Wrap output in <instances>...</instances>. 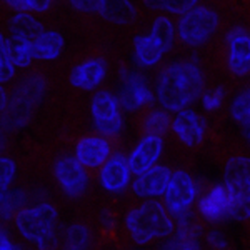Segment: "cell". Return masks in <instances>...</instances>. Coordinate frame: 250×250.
Instances as JSON below:
<instances>
[{"instance_id":"obj_1","label":"cell","mask_w":250,"mask_h":250,"mask_svg":"<svg viewBox=\"0 0 250 250\" xmlns=\"http://www.w3.org/2000/svg\"><path fill=\"white\" fill-rule=\"evenodd\" d=\"M207 87V72L195 52L167 60L154 75L157 105L172 114L195 107Z\"/></svg>"},{"instance_id":"obj_2","label":"cell","mask_w":250,"mask_h":250,"mask_svg":"<svg viewBox=\"0 0 250 250\" xmlns=\"http://www.w3.org/2000/svg\"><path fill=\"white\" fill-rule=\"evenodd\" d=\"M9 88V104L0 110L3 134L22 130L32 122L37 108L42 105L48 94V82L42 72L29 70L20 74V77Z\"/></svg>"},{"instance_id":"obj_3","label":"cell","mask_w":250,"mask_h":250,"mask_svg":"<svg viewBox=\"0 0 250 250\" xmlns=\"http://www.w3.org/2000/svg\"><path fill=\"white\" fill-rule=\"evenodd\" d=\"M130 239L137 245H147L157 239H167L177 230V220L164 200L147 199L127 212L124 219Z\"/></svg>"},{"instance_id":"obj_4","label":"cell","mask_w":250,"mask_h":250,"mask_svg":"<svg viewBox=\"0 0 250 250\" xmlns=\"http://www.w3.org/2000/svg\"><path fill=\"white\" fill-rule=\"evenodd\" d=\"M222 29V15L213 5L200 2L177 17L179 43L190 52L202 50L215 40Z\"/></svg>"},{"instance_id":"obj_5","label":"cell","mask_w":250,"mask_h":250,"mask_svg":"<svg viewBox=\"0 0 250 250\" xmlns=\"http://www.w3.org/2000/svg\"><path fill=\"white\" fill-rule=\"evenodd\" d=\"M59 210L50 202L27 205L14 219L15 230L40 250H47L57 237Z\"/></svg>"},{"instance_id":"obj_6","label":"cell","mask_w":250,"mask_h":250,"mask_svg":"<svg viewBox=\"0 0 250 250\" xmlns=\"http://www.w3.org/2000/svg\"><path fill=\"white\" fill-rule=\"evenodd\" d=\"M115 94L125 114H144L150 107L157 105L154 79H150L148 72L140 70L134 63H124L117 68Z\"/></svg>"},{"instance_id":"obj_7","label":"cell","mask_w":250,"mask_h":250,"mask_svg":"<svg viewBox=\"0 0 250 250\" xmlns=\"http://www.w3.org/2000/svg\"><path fill=\"white\" fill-rule=\"evenodd\" d=\"M222 182L230 200V219L250 220V155H232L224 165Z\"/></svg>"},{"instance_id":"obj_8","label":"cell","mask_w":250,"mask_h":250,"mask_svg":"<svg viewBox=\"0 0 250 250\" xmlns=\"http://www.w3.org/2000/svg\"><path fill=\"white\" fill-rule=\"evenodd\" d=\"M88 115H90L92 128L95 134H100L110 140L119 139L125 130V110L122 108L115 90L100 88L92 94L88 102Z\"/></svg>"},{"instance_id":"obj_9","label":"cell","mask_w":250,"mask_h":250,"mask_svg":"<svg viewBox=\"0 0 250 250\" xmlns=\"http://www.w3.org/2000/svg\"><path fill=\"white\" fill-rule=\"evenodd\" d=\"M74 12L94 15L115 27H127L139 19V3L135 0H63Z\"/></svg>"},{"instance_id":"obj_10","label":"cell","mask_w":250,"mask_h":250,"mask_svg":"<svg viewBox=\"0 0 250 250\" xmlns=\"http://www.w3.org/2000/svg\"><path fill=\"white\" fill-rule=\"evenodd\" d=\"M200 197V187L197 179L185 168H175L170 184L164 195V204L177 222L190 217L192 208Z\"/></svg>"},{"instance_id":"obj_11","label":"cell","mask_w":250,"mask_h":250,"mask_svg":"<svg viewBox=\"0 0 250 250\" xmlns=\"http://www.w3.org/2000/svg\"><path fill=\"white\" fill-rule=\"evenodd\" d=\"M224 62L229 75L239 80L250 79V29L242 23L224 32Z\"/></svg>"},{"instance_id":"obj_12","label":"cell","mask_w":250,"mask_h":250,"mask_svg":"<svg viewBox=\"0 0 250 250\" xmlns=\"http://www.w3.org/2000/svg\"><path fill=\"white\" fill-rule=\"evenodd\" d=\"M173 47L154 30L135 34L130 45V63L145 72H157L168 60Z\"/></svg>"},{"instance_id":"obj_13","label":"cell","mask_w":250,"mask_h":250,"mask_svg":"<svg viewBox=\"0 0 250 250\" xmlns=\"http://www.w3.org/2000/svg\"><path fill=\"white\" fill-rule=\"evenodd\" d=\"M52 175L68 199H79L90 187V170L75 159L74 154H65L55 159Z\"/></svg>"},{"instance_id":"obj_14","label":"cell","mask_w":250,"mask_h":250,"mask_svg":"<svg viewBox=\"0 0 250 250\" xmlns=\"http://www.w3.org/2000/svg\"><path fill=\"white\" fill-rule=\"evenodd\" d=\"M110 63L104 55H90L80 60L68 72V85L83 94H94L105 85Z\"/></svg>"},{"instance_id":"obj_15","label":"cell","mask_w":250,"mask_h":250,"mask_svg":"<svg viewBox=\"0 0 250 250\" xmlns=\"http://www.w3.org/2000/svg\"><path fill=\"white\" fill-rule=\"evenodd\" d=\"M208 132L207 117L200 108L190 107L175 112L172 115V128L170 134L175 137L177 142L184 147L193 148L205 142Z\"/></svg>"},{"instance_id":"obj_16","label":"cell","mask_w":250,"mask_h":250,"mask_svg":"<svg viewBox=\"0 0 250 250\" xmlns=\"http://www.w3.org/2000/svg\"><path fill=\"white\" fill-rule=\"evenodd\" d=\"M135 173L128 164V157L122 152H114L110 159L97 170V182L104 192L110 195L130 190Z\"/></svg>"},{"instance_id":"obj_17","label":"cell","mask_w":250,"mask_h":250,"mask_svg":"<svg viewBox=\"0 0 250 250\" xmlns=\"http://www.w3.org/2000/svg\"><path fill=\"white\" fill-rule=\"evenodd\" d=\"M114 154L112 140L100 134H87L75 142L74 155L88 170H99Z\"/></svg>"},{"instance_id":"obj_18","label":"cell","mask_w":250,"mask_h":250,"mask_svg":"<svg viewBox=\"0 0 250 250\" xmlns=\"http://www.w3.org/2000/svg\"><path fill=\"white\" fill-rule=\"evenodd\" d=\"M173 168L164 164H157L142 173H137L132 182L130 192L139 199H164L170 184Z\"/></svg>"},{"instance_id":"obj_19","label":"cell","mask_w":250,"mask_h":250,"mask_svg":"<svg viewBox=\"0 0 250 250\" xmlns=\"http://www.w3.org/2000/svg\"><path fill=\"white\" fill-rule=\"evenodd\" d=\"M164 150H165V137L142 134V137L137 140L135 145L132 147V150L127 155L128 164H130L135 175L155 167L157 164H160Z\"/></svg>"},{"instance_id":"obj_20","label":"cell","mask_w":250,"mask_h":250,"mask_svg":"<svg viewBox=\"0 0 250 250\" xmlns=\"http://www.w3.org/2000/svg\"><path fill=\"white\" fill-rule=\"evenodd\" d=\"M195 207L199 215L210 224H219L225 219H230V200L224 182L213 184L207 188V192L200 193Z\"/></svg>"},{"instance_id":"obj_21","label":"cell","mask_w":250,"mask_h":250,"mask_svg":"<svg viewBox=\"0 0 250 250\" xmlns=\"http://www.w3.org/2000/svg\"><path fill=\"white\" fill-rule=\"evenodd\" d=\"M45 23L35 14L29 12H12L5 20V34L12 42H34L45 30Z\"/></svg>"},{"instance_id":"obj_22","label":"cell","mask_w":250,"mask_h":250,"mask_svg":"<svg viewBox=\"0 0 250 250\" xmlns=\"http://www.w3.org/2000/svg\"><path fill=\"white\" fill-rule=\"evenodd\" d=\"M32 47H34V54H35V60H37V62L52 63V62H57L63 55L65 47H67V40H65V35L60 30L47 27V29L32 42Z\"/></svg>"},{"instance_id":"obj_23","label":"cell","mask_w":250,"mask_h":250,"mask_svg":"<svg viewBox=\"0 0 250 250\" xmlns=\"http://www.w3.org/2000/svg\"><path fill=\"white\" fill-rule=\"evenodd\" d=\"M200 225L192 217L177 222V230L167 237L162 250H202L200 247Z\"/></svg>"},{"instance_id":"obj_24","label":"cell","mask_w":250,"mask_h":250,"mask_svg":"<svg viewBox=\"0 0 250 250\" xmlns=\"http://www.w3.org/2000/svg\"><path fill=\"white\" fill-rule=\"evenodd\" d=\"M172 115H173L172 112H168L167 108L160 105L150 107L142 114V122H140L142 132L144 134L159 135V137H165L167 134H170Z\"/></svg>"},{"instance_id":"obj_25","label":"cell","mask_w":250,"mask_h":250,"mask_svg":"<svg viewBox=\"0 0 250 250\" xmlns=\"http://www.w3.org/2000/svg\"><path fill=\"white\" fill-rule=\"evenodd\" d=\"M20 77V70L15 65L12 39L5 32L0 34V85L10 87Z\"/></svg>"},{"instance_id":"obj_26","label":"cell","mask_w":250,"mask_h":250,"mask_svg":"<svg viewBox=\"0 0 250 250\" xmlns=\"http://www.w3.org/2000/svg\"><path fill=\"white\" fill-rule=\"evenodd\" d=\"M200 2L204 0H140V5L154 14H167L177 19Z\"/></svg>"},{"instance_id":"obj_27","label":"cell","mask_w":250,"mask_h":250,"mask_svg":"<svg viewBox=\"0 0 250 250\" xmlns=\"http://www.w3.org/2000/svg\"><path fill=\"white\" fill-rule=\"evenodd\" d=\"M227 112L239 127L250 120V80L229 99Z\"/></svg>"},{"instance_id":"obj_28","label":"cell","mask_w":250,"mask_h":250,"mask_svg":"<svg viewBox=\"0 0 250 250\" xmlns=\"http://www.w3.org/2000/svg\"><path fill=\"white\" fill-rule=\"evenodd\" d=\"M29 205V193L22 188H9L0 192V213L2 220H14L15 215Z\"/></svg>"},{"instance_id":"obj_29","label":"cell","mask_w":250,"mask_h":250,"mask_svg":"<svg viewBox=\"0 0 250 250\" xmlns=\"http://www.w3.org/2000/svg\"><path fill=\"white\" fill-rule=\"evenodd\" d=\"M229 92L225 85H208L207 88L204 90L202 97L199 100V108L204 112L205 115H210V114H217L220 112L222 108H227V104H229Z\"/></svg>"},{"instance_id":"obj_30","label":"cell","mask_w":250,"mask_h":250,"mask_svg":"<svg viewBox=\"0 0 250 250\" xmlns=\"http://www.w3.org/2000/svg\"><path fill=\"white\" fill-rule=\"evenodd\" d=\"M63 250H88L92 245V232L82 222L70 224L62 233Z\"/></svg>"},{"instance_id":"obj_31","label":"cell","mask_w":250,"mask_h":250,"mask_svg":"<svg viewBox=\"0 0 250 250\" xmlns=\"http://www.w3.org/2000/svg\"><path fill=\"white\" fill-rule=\"evenodd\" d=\"M0 2L10 12H29L42 17L54 9L57 0H0Z\"/></svg>"},{"instance_id":"obj_32","label":"cell","mask_w":250,"mask_h":250,"mask_svg":"<svg viewBox=\"0 0 250 250\" xmlns=\"http://www.w3.org/2000/svg\"><path fill=\"white\" fill-rule=\"evenodd\" d=\"M12 52H14L15 65L20 70V74L32 70L34 63L37 62L32 42H12Z\"/></svg>"},{"instance_id":"obj_33","label":"cell","mask_w":250,"mask_h":250,"mask_svg":"<svg viewBox=\"0 0 250 250\" xmlns=\"http://www.w3.org/2000/svg\"><path fill=\"white\" fill-rule=\"evenodd\" d=\"M15 179H17V162L10 155H0V192L12 188Z\"/></svg>"},{"instance_id":"obj_34","label":"cell","mask_w":250,"mask_h":250,"mask_svg":"<svg viewBox=\"0 0 250 250\" xmlns=\"http://www.w3.org/2000/svg\"><path fill=\"white\" fill-rule=\"evenodd\" d=\"M207 244L210 245V249L213 250H225L229 245L225 235L220 230H217V229H212V230L207 233Z\"/></svg>"},{"instance_id":"obj_35","label":"cell","mask_w":250,"mask_h":250,"mask_svg":"<svg viewBox=\"0 0 250 250\" xmlns=\"http://www.w3.org/2000/svg\"><path fill=\"white\" fill-rule=\"evenodd\" d=\"M99 224L105 232H112L117 229V219L110 208H104L99 212Z\"/></svg>"},{"instance_id":"obj_36","label":"cell","mask_w":250,"mask_h":250,"mask_svg":"<svg viewBox=\"0 0 250 250\" xmlns=\"http://www.w3.org/2000/svg\"><path fill=\"white\" fill-rule=\"evenodd\" d=\"M0 250H22V247L12 240V237L5 229H2L0 230Z\"/></svg>"},{"instance_id":"obj_37","label":"cell","mask_w":250,"mask_h":250,"mask_svg":"<svg viewBox=\"0 0 250 250\" xmlns=\"http://www.w3.org/2000/svg\"><path fill=\"white\" fill-rule=\"evenodd\" d=\"M240 128H242V135H244L245 142H247L250 147V120H247L244 125H240Z\"/></svg>"}]
</instances>
